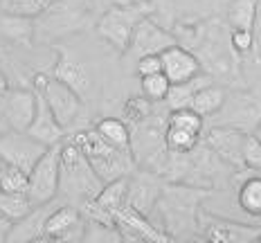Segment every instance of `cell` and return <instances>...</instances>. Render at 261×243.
I'll return each instance as SVG.
<instances>
[{"label": "cell", "instance_id": "cb8c5ba5", "mask_svg": "<svg viewBox=\"0 0 261 243\" xmlns=\"http://www.w3.org/2000/svg\"><path fill=\"white\" fill-rule=\"evenodd\" d=\"M225 95H227V86L219 84V81H210V84L200 86V88L196 90V95H194L189 108L198 113L203 120H207V117H212L221 108Z\"/></svg>", "mask_w": 261, "mask_h": 243}, {"label": "cell", "instance_id": "d4e9b609", "mask_svg": "<svg viewBox=\"0 0 261 243\" xmlns=\"http://www.w3.org/2000/svg\"><path fill=\"white\" fill-rule=\"evenodd\" d=\"M259 7H261V0H232L230 7H227V27L230 30L252 32L254 34Z\"/></svg>", "mask_w": 261, "mask_h": 243}, {"label": "cell", "instance_id": "f35d334b", "mask_svg": "<svg viewBox=\"0 0 261 243\" xmlns=\"http://www.w3.org/2000/svg\"><path fill=\"white\" fill-rule=\"evenodd\" d=\"M9 90H12V79L5 74L3 68H0V97H5V95L9 93Z\"/></svg>", "mask_w": 261, "mask_h": 243}, {"label": "cell", "instance_id": "f1b7e54d", "mask_svg": "<svg viewBox=\"0 0 261 243\" xmlns=\"http://www.w3.org/2000/svg\"><path fill=\"white\" fill-rule=\"evenodd\" d=\"M200 138L203 135L187 131L182 126H173V124H167L165 126V144L169 151H192L200 142Z\"/></svg>", "mask_w": 261, "mask_h": 243}, {"label": "cell", "instance_id": "7c38bea8", "mask_svg": "<svg viewBox=\"0 0 261 243\" xmlns=\"http://www.w3.org/2000/svg\"><path fill=\"white\" fill-rule=\"evenodd\" d=\"M86 232V219L72 203L59 201L43 223V241H81Z\"/></svg>", "mask_w": 261, "mask_h": 243}, {"label": "cell", "instance_id": "d6a6232c", "mask_svg": "<svg viewBox=\"0 0 261 243\" xmlns=\"http://www.w3.org/2000/svg\"><path fill=\"white\" fill-rule=\"evenodd\" d=\"M167 124L182 126V128H187V131H194L198 135H203V128H205V120L196 111H192V108H176V111H169Z\"/></svg>", "mask_w": 261, "mask_h": 243}, {"label": "cell", "instance_id": "9c48e42d", "mask_svg": "<svg viewBox=\"0 0 261 243\" xmlns=\"http://www.w3.org/2000/svg\"><path fill=\"white\" fill-rule=\"evenodd\" d=\"M59 171H61V142L45 149L32 171L27 174V198L32 207L45 205L59 194Z\"/></svg>", "mask_w": 261, "mask_h": 243}, {"label": "cell", "instance_id": "7bdbcfd3", "mask_svg": "<svg viewBox=\"0 0 261 243\" xmlns=\"http://www.w3.org/2000/svg\"><path fill=\"white\" fill-rule=\"evenodd\" d=\"M153 3H155V0H153Z\"/></svg>", "mask_w": 261, "mask_h": 243}, {"label": "cell", "instance_id": "b9f144b4", "mask_svg": "<svg viewBox=\"0 0 261 243\" xmlns=\"http://www.w3.org/2000/svg\"><path fill=\"white\" fill-rule=\"evenodd\" d=\"M0 3H3V0H0Z\"/></svg>", "mask_w": 261, "mask_h": 243}, {"label": "cell", "instance_id": "8992f818", "mask_svg": "<svg viewBox=\"0 0 261 243\" xmlns=\"http://www.w3.org/2000/svg\"><path fill=\"white\" fill-rule=\"evenodd\" d=\"M155 3L153 0H130V3H113L106 12L95 20L97 34L117 52H126L135 25L146 16H153Z\"/></svg>", "mask_w": 261, "mask_h": 243}, {"label": "cell", "instance_id": "7a4b0ae2", "mask_svg": "<svg viewBox=\"0 0 261 243\" xmlns=\"http://www.w3.org/2000/svg\"><path fill=\"white\" fill-rule=\"evenodd\" d=\"M212 189L171 182L165 185L160 192L153 212L162 216L165 230L169 239H187L198 230V205L203 198H207Z\"/></svg>", "mask_w": 261, "mask_h": 243}, {"label": "cell", "instance_id": "ba28073f", "mask_svg": "<svg viewBox=\"0 0 261 243\" xmlns=\"http://www.w3.org/2000/svg\"><path fill=\"white\" fill-rule=\"evenodd\" d=\"M165 126H167V120L162 122L160 117H155V111L144 122L128 126L130 128V155H133L138 167L151 169L155 174L162 171V165H165L167 153H169V149L165 144Z\"/></svg>", "mask_w": 261, "mask_h": 243}, {"label": "cell", "instance_id": "83f0119b", "mask_svg": "<svg viewBox=\"0 0 261 243\" xmlns=\"http://www.w3.org/2000/svg\"><path fill=\"white\" fill-rule=\"evenodd\" d=\"M32 209V203L27 198V194L20 192H0V214L7 216L12 223H16L18 219Z\"/></svg>", "mask_w": 261, "mask_h": 243}, {"label": "cell", "instance_id": "e575fe53", "mask_svg": "<svg viewBox=\"0 0 261 243\" xmlns=\"http://www.w3.org/2000/svg\"><path fill=\"white\" fill-rule=\"evenodd\" d=\"M0 192L27 194V174L12 165H3V169H0Z\"/></svg>", "mask_w": 261, "mask_h": 243}, {"label": "cell", "instance_id": "603a6c76", "mask_svg": "<svg viewBox=\"0 0 261 243\" xmlns=\"http://www.w3.org/2000/svg\"><path fill=\"white\" fill-rule=\"evenodd\" d=\"M0 34L12 43L32 47L34 45V18L0 12Z\"/></svg>", "mask_w": 261, "mask_h": 243}, {"label": "cell", "instance_id": "ac0fdd59", "mask_svg": "<svg viewBox=\"0 0 261 243\" xmlns=\"http://www.w3.org/2000/svg\"><path fill=\"white\" fill-rule=\"evenodd\" d=\"M160 61H162V72L171 84H182V81H189L203 72L194 50H189L187 45H180V43L160 52Z\"/></svg>", "mask_w": 261, "mask_h": 243}, {"label": "cell", "instance_id": "277c9868", "mask_svg": "<svg viewBox=\"0 0 261 243\" xmlns=\"http://www.w3.org/2000/svg\"><path fill=\"white\" fill-rule=\"evenodd\" d=\"M104 187L101 178L95 174L90 162L81 153L77 144L70 140L61 142V171H59V194L63 203H72L81 207L86 201L95 198Z\"/></svg>", "mask_w": 261, "mask_h": 243}, {"label": "cell", "instance_id": "836d02e7", "mask_svg": "<svg viewBox=\"0 0 261 243\" xmlns=\"http://www.w3.org/2000/svg\"><path fill=\"white\" fill-rule=\"evenodd\" d=\"M50 3L52 0H3V3H0V12L36 18Z\"/></svg>", "mask_w": 261, "mask_h": 243}, {"label": "cell", "instance_id": "f546056e", "mask_svg": "<svg viewBox=\"0 0 261 243\" xmlns=\"http://www.w3.org/2000/svg\"><path fill=\"white\" fill-rule=\"evenodd\" d=\"M239 205L250 216H261V176L248 178L239 189Z\"/></svg>", "mask_w": 261, "mask_h": 243}, {"label": "cell", "instance_id": "44dd1931", "mask_svg": "<svg viewBox=\"0 0 261 243\" xmlns=\"http://www.w3.org/2000/svg\"><path fill=\"white\" fill-rule=\"evenodd\" d=\"M34 93H36V113H34V120H32L30 128H27V133H30L34 140L43 142L45 147H52V144L63 142L65 140V128L57 122V117L52 115L50 106L45 104L43 95L36 88H34Z\"/></svg>", "mask_w": 261, "mask_h": 243}, {"label": "cell", "instance_id": "d6986e66", "mask_svg": "<svg viewBox=\"0 0 261 243\" xmlns=\"http://www.w3.org/2000/svg\"><path fill=\"white\" fill-rule=\"evenodd\" d=\"M36 113V93L34 88H12L3 97V117L9 128L27 131Z\"/></svg>", "mask_w": 261, "mask_h": 243}, {"label": "cell", "instance_id": "30bf717a", "mask_svg": "<svg viewBox=\"0 0 261 243\" xmlns=\"http://www.w3.org/2000/svg\"><path fill=\"white\" fill-rule=\"evenodd\" d=\"M34 88L43 95L45 104L50 106L52 115L57 117V122L61 124L65 128V133H68L70 126H74L77 117L81 115L84 97H79L70 86H65L63 81H59L54 77H45V74H36Z\"/></svg>", "mask_w": 261, "mask_h": 243}, {"label": "cell", "instance_id": "e0dca14e", "mask_svg": "<svg viewBox=\"0 0 261 243\" xmlns=\"http://www.w3.org/2000/svg\"><path fill=\"white\" fill-rule=\"evenodd\" d=\"M243 135L237 128L230 126H210L203 138V144L214 151L219 158L232 169H243L241 147H243Z\"/></svg>", "mask_w": 261, "mask_h": 243}, {"label": "cell", "instance_id": "52a82bcc", "mask_svg": "<svg viewBox=\"0 0 261 243\" xmlns=\"http://www.w3.org/2000/svg\"><path fill=\"white\" fill-rule=\"evenodd\" d=\"M261 124V90L227 88L219 111L212 115V126H230L241 133H254Z\"/></svg>", "mask_w": 261, "mask_h": 243}, {"label": "cell", "instance_id": "1f68e13d", "mask_svg": "<svg viewBox=\"0 0 261 243\" xmlns=\"http://www.w3.org/2000/svg\"><path fill=\"white\" fill-rule=\"evenodd\" d=\"M171 81L165 77V72H155V74H146V77H140V88H142V95L146 99L155 101H165L167 90H169Z\"/></svg>", "mask_w": 261, "mask_h": 243}, {"label": "cell", "instance_id": "9a60e30c", "mask_svg": "<svg viewBox=\"0 0 261 243\" xmlns=\"http://www.w3.org/2000/svg\"><path fill=\"white\" fill-rule=\"evenodd\" d=\"M198 230H203V236L214 243H250L261 241V228H250L243 223L221 219L212 214H198Z\"/></svg>", "mask_w": 261, "mask_h": 243}, {"label": "cell", "instance_id": "2e32d148", "mask_svg": "<svg viewBox=\"0 0 261 243\" xmlns=\"http://www.w3.org/2000/svg\"><path fill=\"white\" fill-rule=\"evenodd\" d=\"M115 228L122 241H171L160 225H153L149 216L135 212L128 205H122L115 212Z\"/></svg>", "mask_w": 261, "mask_h": 243}, {"label": "cell", "instance_id": "8fae6325", "mask_svg": "<svg viewBox=\"0 0 261 243\" xmlns=\"http://www.w3.org/2000/svg\"><path fill=\"white\" fill-rule=\"evenodd\" d=\"M45 144L34 140L27 131H14L7 128L0 135V158L5 165H12L16 169L30 174L32 167L45 153Z\"/></svg>", "mask_w": 261, "mask_h": 243}, {"label": "cell", "instance_id": "484cf974", "mask_svg": "<svg viewBox=\"0 0 261 243\" xmlns=\"http://www.w3.org/2000/svg\"><path fill=\"white\" fill-rule=\"evenodd\" d=\"M210 81H214L210 77V74L200 72L198 77L189 79V81H182V84H171L169 90H167V97H165V106L169 108V111H176V108H189L192 104L196 90L200 88V86L210 84Z\"/></svg>", "mask_w": 261, "mask_h": 243}, {"label": "cell", "instance_id": "ffe728a7", "mask_svg": "<svg viewBox=\"0 0 261 243\" xmlns=\"http://www.w3.org/2000/svg\"><path fill=\"white\" fill-rule=\"evenodd\" d=\"M52 77L63 81L65 86H70L79 97H86V93L90 90L88 70H86V66L74 57L72 52L65 50V47H59L57 50V61H54Z\"/></svg>", "mask_w": 261, "mask_h": 243}, {"label": "cell", "instance_id": "74e56055", "mask_svg": "<svg viewBox=\"0 0 261 243\" xmlns=\"http://www.w3.org/2000/svg\"><path fill=\"white\" fill-rule=\"evenodd\" d=\"M12 221L7 219V216H3L0 214V243H7V236H9V232H12Z\"/></svg>", "mask_w": 261, "mask_h": 243}, {"label": "cell", "instance_id": "d590c367", "mask_svg": "<svg viewBox=\"0 0 261 243\" xmlns=\"http://www.w3.org/2000/svg\"><path fill=\"white\" fill-rule=\"evenodd\" d=\"M241 158H243V169L261 171V140L254 133L243 135Z\"/></svg>", "mask_w": 261, "mask_h": 243}, {"label": "cell", "instance_id": "3957f363", "mask_svg": "<svg viewBox=\"0 0 261 243\" xmlns=\"http://www.w3.org/2000/svg\"><path fill=\"white\" fill-rule=\"evenodd\" d=\"M95 0H52L34 18V43L54 45L57 41L86 32L95 23Z\"/></svg>", "mask_w": 261, "mask_h": 243}, {"label": "cell", "instance_id": "5b68a950", "mask_svg": "<svg viewBox=\"0 0 261 243\" xmlns=\"http://www.w3.org/2000/svg\"><path fill=\"white\" fill-rule=\"evenodd\" d=\"M68 140L81 149V153L90 162L95 174L101 178V182L128 176L138 167L133 155H130V151H122V149L113 147V144H108L95 128L77 131L74 135H68Z\"/></svg>", "mask_w": 261, "mask_h": 243}, {"label": "cell", "instance_id": "4dcf8cb0", "mask_svg": "<svg viewBox=\"0 0 261 243\" xmlns=\"http://www.w3.org/2000/svg\"><path fill=\"white\" fill-rule=\"evenodd\" d=\"M153 111H155V101L146 99L144 95H133V97H128L126 104H124V122H126L128 126H133V124L144 122Z\"/></svg>", "mask_w": 261, "mask_h": 243}, {"label": "cell", "instance_id": "6da1fadb", "mask_svg": "<svg viewBox=\"0 0 261 243\" xmlns=\"http://www.w3.org/2000/svg\"><path fill=\"white\" fill-rule=\"evenodd\" d=\"M194 54L198 57L200 68L214 81L227 86V88H241L243 72H241V57L232 47L230 27L223 20H210V23H196L192 45Z\"/></svg>", "mask_w": 261, "mask_h": 243}, {"label": "cell", "instance_id": "8d00e7d4", "mask_svg": "<svg viewBox=\"0 0 261 243\" xmlns=\"http://www.w3.org/2000/svg\"><path fill=\"white\" fill-rule=\"evenodd\" d=\"M162 72V61H160V54H144L135 61V74L138 77H146V74H155Z\"/></svg>", "mask_w": 261, "mask_h": 243}, {"label": "cell", "instance_id": "5bb4252c", "mask_svg": "<svg viewBox=\"0 0 261 243\" xmlns=\"http://www.w3.org/2000/svg\"><path fill=\"white\" fill-rule=\"evenodd\" d=\"M176 43H178L176 34H171V32H167L160 23H155L153 16H146V18H142L135 25L133 36H130V43H128V50L124 54L130 57L133 61H138L144 54H160V52H165L167 47L176 45Z\"/></svg>", "mask_w": 261, "mask_h": 243}, {"label": "cell", "instance_id": "4fadbf2b", "mask_svg": "<svg viewBox=\"0 0 261 243\" xmlns=\"http://www.w3.org/2000/svg\"><path fill=\"white\" fill-rule=\"evenodd\" d=\"M162 187H165V180H162L160 174H155V171H151V169H142V167H140V169L135 167L128 174L126 203L124 205H128L135 212L151 219L158 198H160Z\"/></svg>", "mask_w": 261, "mask_h": 243}, {"label": "cell", "instance_id": "4316f807", "mask_svg": "<svg viewBox=\"0 0 261 243\" xmlns=\"http://www.w3.org/2000/svg\"><path fill=\"white\" fill-rule=\"evenodd\" d=\"M95 131L108 144H113V147L122 151H130V128L124 120H119V117H104V120L95 124Z\"/></svg>", "mask_w": 261, "mask_h": 243}, {"label": "cell", "instance_id": "ab89813d", "mask_svg": "<svg viewBox=\"0 0 261 243\" xmlns=\"http://www.w3.org/2000/svg\"><path fill=\"white\" fill-rule=\"evenodd\" d=\"M254 135H257V138L261 140V124H259V126H257V131H254Z\"/></svg>", "mask_w": 261, "mask_h": 243}, {"label": "cell", "instance_id": "7402d4cb", "mask_svg": "<svg viewBox=\"0 0 261 243\" xmlns=\"http://www.w3.org/2000/svg\"><path fill=\"white\" fill-rule=\"evenodd\" d=\"M57 203L59 201L54 198V201L45 203V205L32 207L23 219H18L12 225V232H9L7 241H43V223H45L47 214L52 212V207Z\"/></svg>", "mask_w": 261, "mask_h": 243}, {"label": "cell", "instance_id": "60d3db41", "mask_svg": "<svg viewBox=\"0 0 261 243\" xmlns=\"http://www.w3.org/2000/svg\"><path fill=\"white\" fill-rule=\"evenodd\" d=\"M3 165H5V162H3V158H0V169H3Z\"/></svg>", "mask_w": 261, "mask_h": 243}]
</instances>
